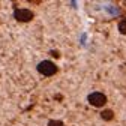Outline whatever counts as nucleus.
Returning a JSON list of instances; mask_svg holds the SVG:
<instances>
[{"label": "nucleus", "mask_w": 126, "mask_h": 126, "mask_svg": "<svg viewBox=\"0 0 126 126\" xmlns=\"http://www.w3.org/2000/svg\"><path fill=\"white\" fill-rule=\"evenodd\" d=\"M38 72L41 75H45V77H53L57 74L59 68L56 66V63H53L51 60H44V62H39V65H38Z\"/></svg>", "instance_id": "1"}, {"label": "nucleus", "mask_w": 126, "mask_h": 126, "mask_svg": "<svg viewBox=\"0 0 126 126\" xmlns=\"http://www.w3.org/2000/svg\"><path fill=\"white\" fill-rule=\"evenodd\" d=\"M87 101H89L90 105L101 108V107H104L107 104L108 99H107V96H105L102 92H93V93H90L89 96H87Z\"/></svg>", "instance_id": "2"}, {"label": "nucleus", "mask_w": 126, "mask_h": 126, "mask_svg": "<svg viewBox=\"0 0 126 126\" xmlns=\"http://www.w3.org/2000/svg\"><path fill=\"white\" fill-rule=\"evenodd\" d=\"M14 17H15V20H17V21H20V23H29V21H32V20H33L35 14L32 12L30 9L20 8V9H15V12H14Z\"/></svg>", "instance_id": "3"}, {"label": "nucleus", "mask_w": 126, "mask_h": 126, "mask_svg": "<svg viewBox=\"0 0 126 126\" xmlns=\"http://www.w3.org/2000/svg\"><path fill=\"white\" fill-rule=\"evenodd\" d=\"M101 117H102L105 122H111V120L114 119V111H113V110H110V108L102 110V111H101Z\"/></svg>", "instance_id": "4"}, {"label": "nucleus", "mask_w": 126, "mask_h": 126, "mask_svg": "<svg viewBox=\"0 0 126 126\" xmlns=\"http://www.w3.org/2000/svg\"><path fill=\"white\" fill-rule=\"evenodd\" d=\"M119 32H120V33L122 35H126V18H123V20H120L119 21Z\"/></svg>", "instance_id": "5"}, {"label": "nucleus", "mask_w": 126, "mask_h": 126, "mask_svg": "<svg viewBox=\"0 0 126 126\" xmlns=\"http://www.w3.org/2000/svg\"><path fill=\"white\" fill-rule=\"evenodd\" d=\"M48 126H65V125H63L62 120H50L48 122Z\"/></svg>", "instance_id": "6"}]
</instances>
